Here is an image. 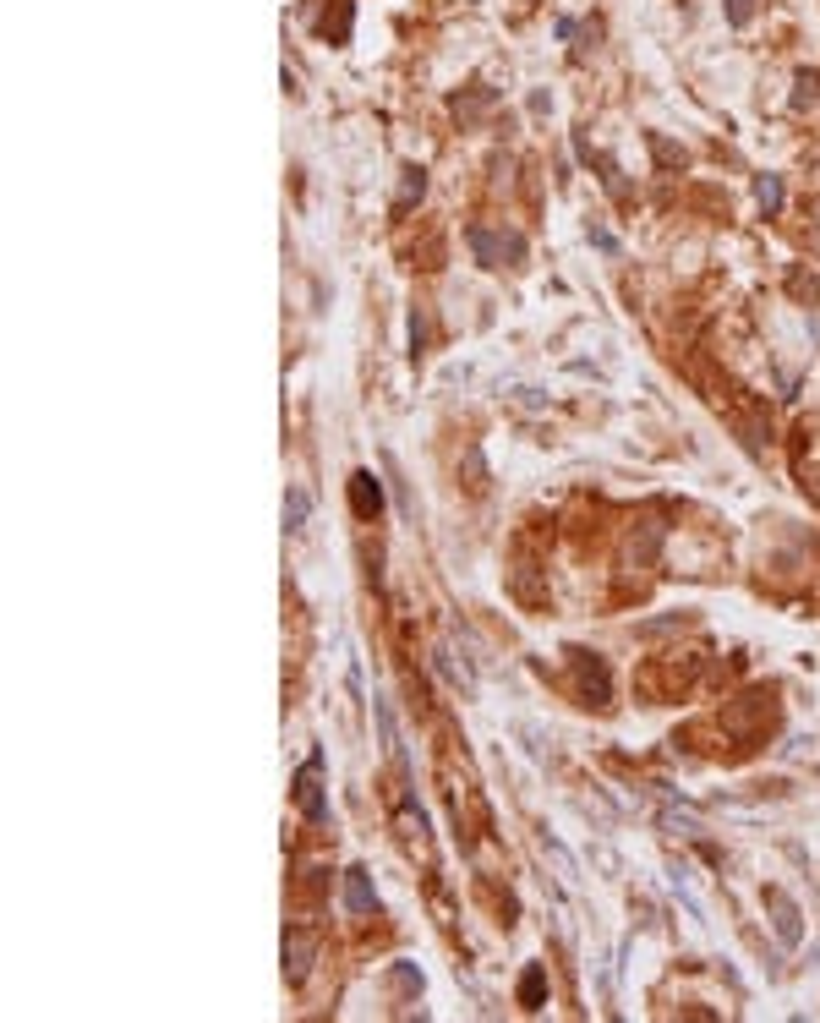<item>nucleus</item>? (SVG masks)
I'll use <instances>...</instances> for the list:
<instances>
[{
	"instance_id": "nucleus-1",
	"label": "nucleus",
	"mask_w": 820,
	"mask_h": 1023,
	"mask_svg": "<svg viewBox=\"0 0 820 1023\" xmlns=\"http://www.w3.org/2000/svg\"><path fill=\"white\" fill-rule=\"evenodd\" d=\"M471 252L487 263V269H520V263H525V236H520V230H487V225H476V230H471Z\"/></svg>"
},
{
	"instance_id": "nucleus-2",
	"label": "nucleus",
	"mask_w": 820,
	"mask_h": 1023,
	"mask_svg": "<svg viewBox=\"0 0 820 1023\" xmlns=\"http://www.w3.org/2000/svg\"><path fill=\"white\" fill-rule=\"evenodd\" d=\"M312 963H318V936H312L307 925H285V980L307 985Z\"/></svg>"
},
{
	"instance_id": "nucleus-3",
	"label": "nucleus",
	"mask_w": 820,
	"mask_h": 1023,
	"mask_svg": "<svg viewBox=\"0 0 820 1023\" xmlns=\"http://www.w3.org/2000/svg\"><path fill=\"white\" fill-rule=\"evenodd\" d=\"M574 679H580V695L591 706H613V673L596 651H574Z\"/></svg>"
},
{
	"instance_id": "nucleus-4",
	"label": "nucleus",
	"mask_w": 820,
	"mask_h": 1023,
	"mask_svg": "<svg viewBox=\"0 0 820 1023\" xmlns=\"http://www.w3.org/2000/svg\"><path fill=\"white\" fill-rule=\"evenodd\" d=\"M766 914H771V930H777L782 947H799V941H804V914H799V903H793L782 887L766 892Z\"/></svg>"
},
{
	"instance_id": "nucleus-5",
	"label": "nucleus",
	"mask_w": 820,
	"mask_h": 1023,
	"mask_svg": "<svg viewBox=\"0 0 820 1023\" xmlns=\"http://www.w3.org/2000/svg\"><path fill=\"white\" fill-rule=\"evenodd\" d=\"M318 33L334 44V50H345L350 33H356V0H328L323 17H318Z\"/></svg>"
},
{
	"instance_id": "nucleus-6",
	"label": "nucleus",
	"mask_w": 820,
	"mask_h": 1023,
	"mask_svg": "<svg viewBox=\"0 0 820 1023\" xmlns=\"http://www.w3.org/2000/svg\"><path fill=\"white\" fill-rule=\"evenodd\" d=\"M350 509H356V520H378L383 515V482L372 471L350 476Z\"/></svg>"
},
{
	"instance_id": "nucleus-7",
	"label": "nucleus",
	"mask_w": 820,
	"mask_h": 1023,
	"mask_svg": "<svg viewBox=\"0 0 820 1023\" xmlns=\"http://www.w3.org/2000/svg\"><path fill=\"white\" fill-rule=\"evenodd\" d=\"M318 755H312L307 766L296 772V805H301V816L307 821H328V805H323V794H318Z\"/></svg>"
},
{
	"instance_id": "nucleus-8",
	"label": "nucleus",
	"mask_w": 820,
	"mask_h": 1023,
	"mask_svg": "<svg viewBox=\"0 0 820 1023\" xmlns=\"http://www.w3.org/2000/svg\"><path fill=\"white\" fill-rule=\"evenodd\" d=\"M656 548H662V520H640L635 531H629V542H624V564H635V569H646Z\"/></svg>"
},
{
	"instance_id": "nucleus-9",
	"label": "nucleus",
	"mask_w": 820,
	"mask_h": 1023,
	"mask_svg": "<svg viewBox=\"0 0 820 1023\" xmlns=\"http://www.w3.org/2000/svg\"><path fill=\"white\" fill-rule=\"evenodd\" d=\"M345 909H350V914H372V909H378L372 876H367L361 865H350V870H345Z\"/></svg>"
},
{
	"instance_id": "nucleus-10",
	"label": "nucleus",
	"mask_w": 820,
	"mask_h": 1023,
	"mask_svg": "<svg viewBox=\"0 0 820 1023\" xmlns=\"http://www.w3.org/2000/svg\"><path fill=\"white\" fill-rule=\"evenodd\" d=\"M394 827H400L405 848H421V854H427V816H421V810L410 805V799H405L400 810H394Z\"/></svg>"
},
{
	"instance_id": "nucleus-11",
	"label": "nucleus",
	"mask_w": 820,
	"mask_h": 1023,
	"mask_svg": "<svg viewBox=\"0 0 820 1023\" xmlns=\"http://www.w3.org/2000/svg\"><path fill=\"white\" fill-rule=\"evenodd\" d=\"M427 197V170L421 165H405L400 170V192H394V214H405L410 203H421Z\"/></svg>"
},
{
	"instance_id": "nucleus-12",
	"label": "nucleus",
	"mask_w": 820,
	"mask_h": 1023,
	"mask_svg": "<svg viewBox=\"0 0 820 1023\" xmlns=\"http://www.w3.org/2000/svg\"><path fill=\"white\" fill-rule=\"evenodd\" d=\"M542 1002H547V969H542V963H531V969L520 974V1007H525V1013H536Z\"/></svg>"
},
{
	"instance_id": "nucleus-13",
	"label": "nucleus",
	"mask_w": 820,
	"mask_h": 1023,
	"mask_svg": "<svg viewBox=\"0 0 820 1023\" xmlns=\"http://www.w3.org/2000/svg\"><path fill=\"white\" fill-rule=\"evenodd\" d=\"M492 104V88H471V93H454V115H460V121H476V115H482Z\"/></svg>"
},
{
	"instance_id": "nucleus-14",
	"label": "nucleus",
	"mask_w": 820,
	"mask_h": 1023,
	"mask_svg": "<svg viewBox=\"0 0 820 1023\" xmlns=\"http://www.w3.org/2000/svg\"><path fill=\"white\" fill-rule=\"evenodd\" d=\"M820 99V72H799L793 77V110H810Z\"/></svg>"
},
{
	"instance_id": "nucleus-15",
	"label": "nucleus",
	"mask_w": 820,
	"mask_h": 1023,
	"mask_svg": "<svg viewBox=\"0 0 820 1023\" xmlns=\"http://www.w3.org/2000/svg\"><path fill=\"white\" fill-rule=\"evenodd\" d=\"M755 197H760V208H766V214H777V208H782V181H777V176H760V181H755Z\"/></svg>"
},
{
	"instance_id": "nucleus-16",
	"label": "nucleus",
	"mask_w": 820,
	"mask_h": 1023,
	"mask_svg": "<svg viewBox=\"0 0 820 1023\" xmlns=\"http://www.w3.org/2000/svg\"><path fill=\"white\" fill-rule=\"evenodd\" d=\"M301 520H307V493H301V487H290V498H285V531H301Z\"/></svg>"
},
{
	"instance_id": "nucleus-17",
	"label": "nucleus",
	"mask_w": 820,
	"mask_h": 1023,
	"mask_svg": "<svg viewBox=\"0 0 820 1023\" xmlns=\"http://www.w3.org/2000/svg\"><path fill=\"white\" fill-rule=\"evenodd\" d=\"M651 148H656V159H662V165H684V148H673L667 137H656V132H651Z\"/></svg>"
},
{
	"instance_id": "nucleus-18",
	"label": "nucleus",
	"mask_w": 820,
	"mask_h": 1023,
	"mask_svg": "<svg viewBox=\"0 0 820 1023\" xmlns=\"http://www.w3.org/2000/svg\"><path fill=\"white\" fill-rule=\"evenodd\" d=\"M684 613H673V619H651V624H640V635H667V630H684Z\"/></svg>"
},
{
	"instance_id": "nucleus-19",
	"label": "nucleus",
	"mask_w": 820,
	"mask_h": 1023,
	"mask_svg": "<svg viewBox=\"0 0 820 1023\" xmlns=\"http://www.w3.org/2000/svg\"><path fill=\"white\" fill-rule=\"evenodd\" d=\"M421 345H427V323H421V312H410V356H421Z\"/></svg>"
},
{
	"instance_id": "nucleus-20",
	"label": "nucleus",
	"mask_w": 820,
	"mask_h": 1023,
	"mask_svg": "<svg viewBox=\"0 0 820 1023\" xmlns=\"http://www.w3.org/2000/svg\"><path fill=\"white\" fill-rule=\"evenodd\" d=\"M465 471H471V487H482V482H487V471H482V455H476V449H465Z\"/></svg>"
},
{
	"instance_id": "nucleus-21",
	"label": "nucleus",
	"mask_w": 820,
	"mask_h": 1023,
	"mask_svg": "<svg viewBox=\"0 0 820 1023\" xmlns=\"http://www.w3.org/2000/svg\"><path fill=\"white\" fill-rule=\"evenodd\" d=\"M788 285H793V296H820V285H815V279H804V274H793Z\"/></svg>"
},
{
	"instance_id": "nucleus-22",
	"label": "nucleus",
	"mask_w": 820,
	"mask_h": 1023,
	"mask_svg": "<svg viewBox=\"0 0 820 1023\" xmlns=\"http://www.w3.org/2000/svg\"><path fill=\"white\" fill-rule=\"evenodd\" d=\"M728 17H733V28H744V22H749V0H728Z\"/></svg>"
},
{
	"instance_id": "nucleus-23",
	"label": "nucleus",
	"mask_w": 820,
	"mask_h": 1023,
	"mask_svg": "<svg viewBox=\"0 0 820 1023\" xmlns=\"http://www.w3.org/2000/svg\"><path fill=\"white\" fill-rule=\"evenodd\" d=\"M804 493H810L815 504H820V471H804Z\"/></svg>"
},
{
	"instance_id": "nucleus-24",
	"label": "nucleus",
	"mask_w": 820,
	"mask_h": 1023,
	"mask_svg": "<svg viewBox=\"0 0 820 1023\" xmlns=\"http://www.w3.org/2000/svg\"><path fill=\"white\" fill-rule=\"evenodd\" d=\"M810 219H815V225H820V192L810 197Z\"/></svg>"
}]
</instances>
